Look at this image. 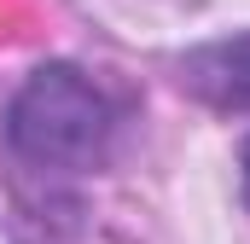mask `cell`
<instances>
[{
    "instance_id": "2",
    "label": "cell",
    "mask_w": 250,
    "mask_h": 244,
    "mask_svg": "<svg viewBox=\"0 0 250 244\" xmlns=\"http://www.w3.org/2000/svg\"><path fill=\"white\" fill-rule=\"evenodd\" d=\"M181 81L215 111H250V35L209 41L181 59Z\"/></svg>"
},
{
    "instance_id": "1",
    "label": "cell",
    "mask_w": 250,
    "mask_h": 244,
    "mask_svg": "<svg viewBox=\"0 0 250 244\" xmlns=\"http://www.w3.org/2000/svg\"><path fill=\"white\" fill-rule=\"evenodd\" d=\"M6 140L29 157V163H47V169H87L99 163L105 140H111V111L99 99V87L70 70V64H41L12 111H6Z\"/></svg>"
},
{
    "instance_id": "3",
    "label": "cell",
    "mask_w": 250,
    "mask_h": 244,
    "mask_svg": "<svg viewBox=\"0 0 250 244\" xmlns=\"http://www.w3.org/2000/svg\"><path fill=\"white\" fill-rule=\"evenodd\" d=\"M239 181H245V203H250V140H245V151H239Z\"/></svg>"
}]
</instances>
